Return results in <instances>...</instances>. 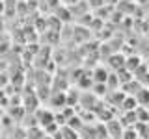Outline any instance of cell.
<instances>
[{
    "mask_svg": "<svg viewBox=\"0 0 149 139\" xmlns=\"http://www.w3.org/2000/svg\"><path fill=\"white\" fill-rule=\"evenodd\" d=\"M97 80L99 82H106V71L102 72V71H97Z\"/></svg>",
    "mask_w": 149,
    "mask_h": 139,
    "instance_id": "obj_1",
    "label": "cell"
}]
</instances>
